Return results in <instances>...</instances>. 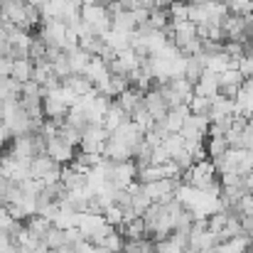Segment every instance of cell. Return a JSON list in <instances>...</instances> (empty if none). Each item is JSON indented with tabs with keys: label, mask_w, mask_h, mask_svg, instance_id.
<instances>
[{
	"label": "cell",
	"mask_w": 253,
	"mask_h": 253,
	"mask_svg": "<svg viewBox=\"0 0 253 253\" xmlns=\"http://www.w3.org/2000/svg\"><path fill=\"white\" fill-rule=\"evenodd\" d=\"M216 93H219V77L204 69V74H202V77H199V82L194 84V96L211 98V96H216Z\"/></svg>",
	"instance_id": "52a82bcc"
},
{
	"label": "cell",
	"mask_w": 253,
	"mask_h": 253,
	"mask_svg": "<svg viewBox=\"0 0 253 253\" xmlns=\"http://www.w3.org/2000/svg\"><path fill=\"white\" fill-rule=\"evenodd\" d=\"M123 244H126L123 236H121L118 231H111V234H108L101 244H96V246H101L103 251H108V253H123Z\"/></svg>",
	"instance_id": "e0dca14e"
},
{
	"label": "cell",
	"mask_w": 253,
	"mask_h": 253,
	"mask_svg": "<svg viewBox=\"0 0 253 253\" xmlns=\"http://www.w3.org/2000/svg\"><path fill=\"white\" fill-rule=\"evenodd\" d=\"M69 57V67H72V74H84L86 67L91 64V54L88 52H84V49H74V52H69L67 54Z\"/></svg>",
	"instance_id": "4fadbf2b"
},
{
	"label": "cell",
	"mask_w": 253,
	"mask_h": 253,
	"mask_svg": "<svg viewBox=\"0 0 253 253\" xmlns=\"http://www.w3.org/2000/svg\"><path fill=\"white\" fill-rule=\"evenodd\" d=\"M103 219H106V221H108L113 229H118V226L123 224V211H121V209L113 204V207H108V209L103 211Z\"/></svg>",
	"instance_id": "ffe728a7"
},
{
	"label": "cell",
	"mask_w": 253,
	"mask_h": 253,
	"mask_svg": "<svg viewBox=\"0 0 253 253\" xmlns=\"http://www.w3.org/2000/svg\"><path fill=\"white\" fill-rule=\"evenodd\" d=\"M204 150H207V158L209 160H216V158H221V155L229 153V143H226L224 135H219V138H204Z\"/></svg>",
	"instance_id": "8fae6325"
},
{
	"label": "cell",
	"mask_w": 253,
	"mask_h": 253,
	"mask_svg": "<svg viewBox=\"0 0 253 253\" xmlns=\"http://www.w3.org/2000/svg\"><path fill=\"white\" fill-rule=\"evenodd\" d=\"M7 140H10V135H7V130H5V126L0 123V145H5Z\"/></svg>",
	"instance_id": "484cf974"
},
{
	"label": "cell",
	"mask_w": 253,
	"mask_h": 253,
	"mask_svg": "<svg viewBox=\"0 0 253 253\" xmlns=\"http://www.w3.org/2000/svg\"><path fill=\"white\" fill-rule=\"evenodd\" d=\"M113 2H118V5L126 7V10H133V7L138 5V0H113Z\"/></svg>",
	"instance_id": "d4e9b609"
},
{
	"label": "cell",
	"mask_w": 253,
	"mask_h": 253,
	"mask_svg": "<svg viewBox=\"0 0 253 253\" xmlns=\"http://www.w3.org/2000/svg\"><path fill=\"white\" fill-rule=\"evenodd\" d=\"M187 106H189V113H192V116H207V118H209V106H211V98H204V96H192V101H189Z\"/></svg>",
	"instance_id": "ac0fdd59"
},
{
	"label": "cell",
	"mask_w": 253,
	"mask_h": 253,
	"mask_svg": "<svg viewBox=\"0 0 253 253\" xmlns=\"http://www.w3.org/2000/svg\"><path fill=\"white\" fill-rule=\"evenodd\" d=\"M25 229L30 231V234H35L37 239H42L49 229H52V221L49 219H44V216H30V219H25Z\"/></svg>",
	"instance_id": "5bb4252c"
},
{
	"label": "cell",
	"mask_w": 253,
	"mask_h": 253,
	"mask_svg": "<svg viewBox=\"0 0 253 253\" xmlns=\"http://www.w3.org/2000/svg\"><path fill=\"white\" fill-rule=\"evenodd\" d=\"M108 140V130L101 126V123H88L82 133V143H79V150L82 153H103V145Z\"/></svg>",
	"instance_id": "6da1fadb"
},
{
	"label": "cell",
	"mask_w": 253,
	"mask_h": 253,
	"mask_svg": "<svg viewBox=\"0 0 253 253\" xmlns=\"http://www.w3.org/2000/svg\"><path fill=\"white\" fill-rule=\"evenodd\" d=\"M249 2H251V5H253V0H249Z\"/></svg>",
	"instance_id": "4316f807"
},
{
	"label": "cell",
	"mask_w": 253,
	"mask_h": 253,
	"mask_svg": "<svg viewBox=\"0 0 253 253\" xmlns=\"http://www.w3.org/2000/svg\"><path fill=\"white\" fill-rule=\"evenodd\" d=\"M226 216H229V211H216V214L207 216V229L219 236V234L224 231V226H226Z\"/></svg>",
	"instance_id": "d6986e66"
},
{
	"label": "cell",
	"mask_w": 253,
	"mask_h": 253,
	"mask_svg": "<svg viewBox=\"0 0 253 253\" xmlns=\"http://www.w3.org/2000/svg\"><path fill=\"white\" fill-rule=\"evenodd\" d=\"M143 108L153 116V121L158 123V121H163L165 116H168V101H165V96H163V91H160V86H153L150 91H145V96H143Z\"/></svg>",
	"instance_id": "5b68a950"
},
{
	"label": "cell",
	"mask_w": 253,
	"mask_h": 253,
	"mask_svg": "<svg viewBox=\"0 0 253 253\" xmlns=\"http://www.w3.org/2000/svg\"><path fill=\"white\" fill-rule=\"evenodd\" d=\"M241 148L244 150H251L253 148V121H249L246 128L241 130Z\"/></svg>",
	"instance_id": "7402d4cb"
},
{
	"label": "cell",
	"mask_w": 253,
	"mask_h": 253,
	"mask_svg": "<svg viewBox=\"0 0 253 253\" xmlns=\"http://www.w3.org/2000/svg\"><path fill=\"white\" fill-rule=\"evenodd\" d=\"M62 84L67 86V88H72V93L79 98V96H86V93H91L93 91V84L86 79L84 74H72V77H67Z\"/></svg>",
	"instance_id": "30bf717a"
},
{
	"label": "cell",
	"mask_w": 253,
	"mask_h": 253,
	"mask_svg": "<svg viewBox=\"0 0 253 253\" xmlns=\"http://www.w3.org/2000/svg\"><path fill=\"white\" fill-rule=\"evenodd\" d=\"M32 59H12V72H10V79L20 82V84H27L32 82Z\"/></svg>",
	"instance_id": "ba28073f"
},
{
	"label": "cell",
	"mask_w": 253,
	"mask_h": 253,
	"mask_svg": "<svg viewBox=\"0 0 253 253\" xmlns=\"http://www.w3.org/2000/svg\"><path fill=\"white\" fill-rule=\"evenodd\" d=\"M241 226H244V234L253 241V214H249L246 219H241Z\"/></svg>",
	"instance_id": "cb8c5ba5"
},
{
	"label": "cell",
	"mask_w": 253,
	"mask_h": 253,
	"mask_svg": "<svg viewBox=\"0 0 253 253\" xmlns=\"http://www.w3.org/2000/svg\"><path fill=\"white\" fill-rule=\"evenodd\" d=\"M172 158L168 155V150L163 148V145H158V148H153V153H150V165H165L169 163Z\"/></svg>",
	"instance_id": "44dd1931"
},
{
	"label": "cell",
	"mask_w": 253,
	"mask_h": 253,
	"mask_svg": "<svg viewBox=\"0 0 253 253\" xmlns=\"http://www.w3.org/2000/svg\"><path fill=\"white\" fill-rule=\"evenodd\" d=\"M42 246L47 249V251H59V249H69L67 246V239H64V231H59V229H49L44 236H42Z\"/></svg>",
	"instance_id": "7c38bea8"
},
{
	"label": "cell",
	"mask_w": 253,
	"mask_h": 253,
	"mask_svg": "<svg viewBox=\"0 0 253 253\" xmlns=\"http://www.w3.org/2000/svg\"><path fill=\"white\" fill-rule=\"evenodd\" d=\"M168 15H169V22H187L189 20V5L182 2V0H174L168 7Z\"/></svg>",
	"instance_id": "9a60e30c"
},
{
	"label": "cell",
	"mask_w": 253,
	"mask_h": 253,
	"mask_svg": "<svg viewBox=\"0 0 253 253\" xmlns=\"http://www.w3.org/2000/svg\"><path fill=\"white\" fill-rule=\"evenodd\" d=\"M12 224H15V219H12V216H10V211L0 204V231H5V234H7V229H10Z\"/></svg>",
	"instance_id": "603a6c76"
},
{
	"label": "cell",
	"mask_w": 253,
	"mask_h": 253,
	"mask_svg": "<svg viewBox=\"0 0 253 253\" xmlns=\"http://www.w3.org/2000/svg\"><path fill=\"white\" fill-rule=\"evenodd\" d=\"M138 182V165L133 160L126 163H113L111 165V174H108V184L113 189H126L128 184Z\"/></svg>",
	"instance_id": "7a4b0ae2"
},
{
	"label": "cell",
	"mask_w": 253,
	"mask_h": 253,
	"mask_svg": "<svg viewBox=\"0 0 253 253\" xmlns=\"http://www.w3.org/2000/svg\"><path fill=\"white\" fill-rule=\"evenodd\" d=\"M153 2H155V0H153Z\"/></svg>",
	"instance_id": "83f0119b"
},
{
	"label": "cell",
	"mask_w": 253,
	"mask_h": 253,
	"mask_svg": "<svg viewBox=\"0 0 253 253\" xmlns=\"http://www.w3.org/2000/svg\"><path fill=\"white\" fill-rule=\"evenodd\" d=\"M44 155H49L52 163H57V165L64 168V165H72V163H74V158H77V148L67 145V143L57 135V138H49V140H47Z\"/></svg>",
	"instance_id": "277c9868"
},
{
	"label": "cell",
	"mask_w": 253,
	"mask_h": 253,
	"mask_svg": "<svg viewBox=\"0 0 253 253\" xmlns=\"http://www.w3.org/2000/svg\"><path fill=\"white\" fill-rule=\"evenodd\" d=\"M123 121H128V116L118 108V103H116V101H111V106H108V111H106V116H103V123H101V126H103V128L108 130V135H111V133H113Z\"/></svg>",
	"instance_id": "9c48e42d"
},
{
	"label": "cell",
	"mask_w": 253,
	"mask_h": 253,
	"mask_svg": "<svg viewBox=\"0 0 253 253\" xmlns=\"http://www.w3.org/2000/svg\"><path fill=\"white\" fill-rule=\"evenodd\" d=\"M143 96H145L143 91H138V88H133V86H130V88H126V91H123L118 98H113V101H116V103H118V108L130 118V116L143 106Z\"/></svg>",
	"instance_id": "8992f818"
},
{
	"label": "cell",
	"mask_w": 253,
	"mask_h": 253,
	"mask_svg": "<svg viewBox=\"0 0 253 253\" xmlns=\"http://www.w3.org/2000/svg\"><path fill=\"white\" fill-rule=\"evenodd\" d=\"M108 138L116 140V143H121V145H126V148H130V150L135 153V148L143 143V130L128 118V121H123V123H121Z\"/></svg>",
	"instance_id": "3957f363"
},
{
	"label": "cell",
	"mask_w": 253,
	"mask_h": 253,
	"mask_svg": "<svg viewBox=\"0 0 253 253\" xmlns=\"http://www.w3.org/2000/svg\"><path fill=\"white\" fill-rule=\"evenodd\" d=\"M163 148L168 150V155L174 160L179 153H184V138H182L179 133H172V135H168V138L163 140Z\"/></svg>",
	"instance_id": "2e32d148"
}]
</instances>
